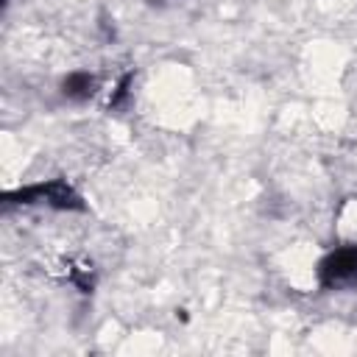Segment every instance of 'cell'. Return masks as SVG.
<instances>
[{"mask_svg": "<svg viewBox=\"0 0 357 357\" xmlns=\"http://www.w3.org/2000/svg\"><path fill=\"white\" fill-rule=\"evenodd\" d=\"M340 234L346 240H357V201H349L340 212V223H337Z\"/></svg>", "mask_w": 357, "mask_h": 357, "instance_id": "obj_1", "label": "cell"}]
</instances>
